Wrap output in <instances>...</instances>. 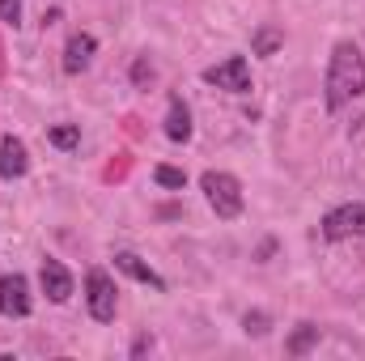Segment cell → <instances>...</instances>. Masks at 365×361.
Returning <instances> with one entry per match:
<instances>
[{
    "label": "cell",
    "mask_w": 365,
    "mask_h": 361,
    "mask_svg": "<svg viewBox=\"0 0 365 361\" xmlns=\"http://www.w3.org/2000/svg\"><path fill=\"white\" fill-rule=\"evenodd\" d=\"M153 349V336H140L136 345H132V357H140V353H149Z\"/></svg>",
    "instance_id": "ac0fdd59"
},
{
    "label": "cell",
    "mask_w": 365,
    "mask_h": 361,
    "mask_svg": "<svg viewBox=\"0 0 365 361\" xmlns=\"http://www.w3.org/2000/svg\"><path fill=\"white\" fill-rule=\"evenodd\" d=\"M38 280H43V293H47L51 302H68V298H73V272L64 268L60 260H43Z\"/></svg>",
    "instance_id": "52a82bcc"
},
{
    "label": "cell",
    "mask_w": 365,
    "mask_h": 361,
    "mask_svg": "<svg viewBox=\"0 0 365 361\" xmlns=\"http://www.w3.org/2000/svg\"><path fill=\"white\" fill-rule=\"evenodd\" d=\"M200 187H204V200L212 204V213L221 217V221H234L238 213H242V183L234 179V175H225V171H204L200 175Z\"/></svg>",
    "instance_id": "7a4b0ae2"
},
{
    "label": "cell",
    "mask_w": 365,
    "mask_h": 361,
    "mask_svg": "<svg viewBox=\"0 0 365 361\" xmlns=\"http://www.w3.org/2000/svg\"><path fill=\"white\" fill-rule=\"evenodd\" d=\"M204 81H208V86H217V90L247 93V90H251V64H247V56H230V60H221V64L204 68Z\"/></svg>",
    "instance_id": "5b68a950"
},
{
    "label": "cell",
    "mask_w": 365,
    "mask_h": 361,
    "mask_svg": "<svg viewBox=\"0 0 365 361\" xmlns=\"http://www.w3.org/2000/svg\"><path fill=\"white\" fill-rule=\"evenodd\" d=\"M153 179L162 183V187H170V191H182V187H187V175H182L179 166H158Z\"/></svg>",
    "instance_id": "9a60e30c"
},
{
    "label": "cell",
    "mask_w": 365,
    "mask_h": 361,
    "mask_svg": "<svg viewBox=\"0 0 365 361\" xmlns=\"http://www.w3.org/2000/svg\"><path fill=\"white\" fill-rule=\"evenodd\" d=\"M314 345H319V327H314V323H297V332L284 340V353H289V357H306Z\"/></svg>",
    "instance_id": "7c38bea8"
},
{
    "label": "cell",
    "mask_w": 365,
    "mask_h": 361,
    "mask_svg": "<svg viewBox=\"0 0 365 361\" xmlns=\"http://www.w3.org/2000/svg\"><path fill=\"white\" fill-rule=\"evenodd\" d=\"M47 141H51L56 149H77V145H81V128H77V123H56V128L47 132Z\"/></svg>",
    "instance_id": "5bb4252c"
},
{
    "label": "cell",
    "mask_w": 365,
    "mask_h": 361,
    "mask_svg": "<svg viewBox=\"0 0 365 361\" xmlns=\"http://www.w3.org/2000/svg\"><path fill=\"white\" fill-rule=\"evenodd\" d=\"M319 234L327 243H344V238H365V204H340L323 217Z\"/></svg>",
    "instance_id": "277c9868"
},
{
    "label": "cell",
    "mask_w": 365,
    "mask_h": 361,
    "mask_svg": "<svg viewBox=\"0 0 365 361\" xmlns=\"http://www.w3.org/2000/svg\"><path fill=\"white\" fill-rule=\"evenodd\" d=\"M264 323H268L264 315H247V332H255V336H264V332H268Z\"/></svg>",
    "instance_id": "e0dca14e"
},
{
    "label": "cell",
    "mask_w": 365,
    "mask_h": 361,
    "mask_svg": "<svg viewBox=\"0 0 365 361\" xmlns=\"http://www.w3.org/2000/svg\"><path fill=\"white\" fill-rule=\"evenodd\" d=\"M115 268L123 272V276H132V280H140V285H153V289H166V280L158 276V272L149 268L140 255H132V251H119L115 255Z\"/></svg>",
    "instance_id": "30bf717a"
},
{
    "label": "cell",
    "mask_w": 365,
    "mask_h": 361,
    "mask_svg": "<svg viewBox=\"0 0 365 361\" xmlns=\"http://www.w3.org/2000/svg\"><path fill=\"white\" fill-rule=\"evenodd\" d=\"M30 171V153L17 136H4L0 141V179H21Z\"/></svg>",
    "instance_id": "9c48e42d"
},
{
    "label": "cell",
    "mask_w": 365,
    "mask_h": 361,
    "mask_svg": "<svg viewBox=\"0 0 365 361\" xmlns=\"http://www.w3.org/2000/svg\"><path fill=\"white\" fill-rule=\"evenodd\" d=\"M280 47H284V30L280 26H259L255 39H251V51L255 56H276Z\"/></svg>",
    "instance_id": "4fadbf2b"
},
{
    "label": "cell",
    "mask_w": 365,
    "mask_h": 361,
    "mask_svg": "<svg viewBox=\"0 0 365 361\" xmlns=\"http://www.w3.org/2000/svg\"><path fill=\"white\" fill-rule=\"evenodd\" d=\"M166 136L170 141H191V111H187V102H182L179 93H170V106H166Z\"/></svg>",
    "instance_id": "8fae6325"
},
{
    "label": "cell",
    "mask_w": 365,
    "mask_h": 361,
    "mask_svg": "<svg viewBox=\"0 0 365 361\" xmlns=\"http://www.w3.org/2000/svg\"><path fill=\"white\" fill-rule=\"evenodd\" d=\"M153 77H158V73H153V64H149V60H145V56H140V60H136V64H132V81H136V86H140V90H145V86H149V81H153Z\"/></svg>",
    "instance_id": "2e32d148"
},
{
    "label": "cell",
    "mask_w": 365,
    "mask_h": 361,
    "mask_svg": "<svg viewBox=\"0 0 365 361\" xmlns=\"http://www.w3.org/2000/svg\"><path fill=\"white\" fill-rule=\"evenodd\" d=\"M86 302H90V315L98 319V323H110V319H115V310H119V293H115L110 272H102V268L86 272Z\"/></svg>",
    "instance_id": "3957f363"
},
{
    "label": "cell",
    "mask_w": 365,
    "mask_h": 361,
    "mask_svg": "<svg viewBox=\"0 0 365 361\" xmlns=\"http://www.w3.org/2000/svg\"><path fill=\"white\" fill-rule=\"evenodd\" d=\"M323 98H327V111H344L349 102H357L365 93V56L357 43H336L331 47V60H327V81H323Z\"/></svg>",
    "instance_id": "6da1fadb"
},
{
    "label": "cell",
    "mask_w": 365,
    "mask_h": 361,
    "mask_svg": "<svg viewBox=\"0 0 365 361\" xmlns=\"http://www.w3.org/2000/svg\"><path fill=\"white\" fill-rule=\"evenodd\" d=\"M30 280L21 276V272H9V276H0V315H9V319H26L30 315Z\"/></svg>",
    "instance_id": "8992f818"
},
{
    "label": "cell",
    "mask_w": 365,
    "mask_h": 361,
    "mask_svg": "<svg viewBox=\"0 0 365 361\" xmlns=\"http://www.w3.org/2000/svg\"><path fill=\"white\" fill-rule=\"evenodd\" d=\"M93 51H98V39L93 34H73L68 39V47H64V73L68 77H77V73H86L90 68V60H93Z\"/></svg>",
    "instance_id": "ba28073f"
}]
</instances>
